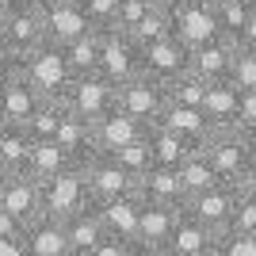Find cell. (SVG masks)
<instances>
[{
    "label": "cell",
    "instance_id": "cell-6",
    "mask_svg": "<svg viewBox=\"0 0 256 256\" xmlns=\"http://www.w3.org/2000/svg\"><path fill=\"white\" fill-rule=\"evenodd\" d=\"M65 107L73 111V115L88 118V122H96L104 118L111 107H118V88L111 80H104L100 73H88V76H73V84L65 88Z\"/></svg>",
    "mask_w": 256,
    "mask_h": 256
},
{
    "label": "cell",
    "instance_id": "cell-12",
    "mask_svg": "<svg viewBox=\"0 0 256 256\" xmlns=\"http://www.w3.org/2000/svg\"><path fill=\"white\" fill-rule=\"evenodd\" d=\"M0 206L8 214H16L23 226H31L42 218V184L34 180L31 172H12L8 180L0 184Z\"/></svg>",
    "mask_w": 256,
    "mask_h": 256
},
{
    "label": "cell",
    "instance_id": "cell-36",
    "mask_svg": "<svg viewBox=\"0 0 256 256\" xmlns=\"http://www.w3.org/2000/svg\"><path fill=\"white\" fill-rule=\"evenodd\" d=\"M84 12L92 31H115L118 27V0H88Z\"/></svg>",
    "mask_w": 256,
    "mask_h": 256
},
{
    "label": "cell",
    "instance_id": "cell-3",
    "mask_svg": "<svg viewBox=\"0 0 256 256\" xmlns=\"http://www.w3.org/2000/svg\"><path fill=\"white\" fill-rule=\"evenodd\" d=\"M84 206H92L84 168L69 164L65 172H58V176H50V180H42V214H46V218L65 222V218H73V214L84 210Z\"/></svg>",
    "mask_w": 256,
    "mask_h": 256
},
{
    "label": "cell",
    "instance_id": "cell-30",
    "mask_svg": "<svg viewBox=\"0 0 256 256\" xmlns=\"http://www.w3.org/2000/svg\"><path fill=\"white\" fill-rule=\"evenodd\" d=\"M256 4L252 0H226V4H214V16H218V31L230 42H241V31L248 27Z\"/></svg>",
    "mask_w": 256,
    "mask_h": 256
},
{
    "label": "cell",
    "instance_id": "cell-2",
    "mask_svg": "<svg viewBox=\"0 0 256 256\" xmlns=\"http://www.w3.org/2000/svg\"><path fill=\"white\" fill-rule=\"evenodd\" d=\"M20 73L31 80L46 100H62L65 88L73 84V69L65 62V50L58 42H42L31 58H23L20 62Z\"/></svg>",
    "mask_w": 256,
    "mask_h": 256
},
{
    "label": "cell",
    "instance_id": "cell-45",
    "mask_svg": "<svg viewBox=\"0 0 256 256\" xmlns=\"http://www.w3.org/2000/svg\"><path fill=\"white\" fill-rule=\"evenodd\" d=\"M241 50H256V12H252V20H248V27L241 31Z\"/></svg>",
    "mask_w": 256,
    "mask_h": 256
},
{
    "label": "cell",
    "instance_id": "cell-47",
    "mask_svg": "<svg viewBox=\"0 0 256 256\" xmlns=\"http://www.w3.org/2000/svg\"><path fill=\"white\" fill-rule=\"evenodd\" d=\"M12 4H20V8H38V12H42L50 0H12Z\"/></svg>",
    "mask_w": 256,
    "mask_h": 256
},
{
    "label": "cell",
    "instance_id": "cell-20",
    "mask_svg": "<svg viewBox=\"0 0 256 256\" xmlns=\"http://www.w3.org/2000/svg\"><path fill=\"white\" fill-rule=\"evenodd\" d=\"M23 252L27 256H73L65 222L46 218V214L38 218V222H31L27 226V237H23Z\"/></svg>",
    "mask_w": 256,
    "mask_h": 256
},
{
    "label": "cell",
    "instance_id": "cell-16",
    "mask_svg": "<svg viewBox=\"0 0 256 256\" xmlns=\"http://www.w3.org/2000/svg\"><path fill=\"white\" fill-rule=\"evenodd\" d=\"M153 126H164L172 130V134H180V138H188L195 146V150H203V142L210 138V118L203 115V107H188V104H164V111H160V118L153 122Z\"/></svg>",
    "mask_w": 256,
    "mask_h": 256
},
{
    "label": "cell",
    "instance_id": "cell-1",
    "mask_svg": "<svg viewBox=\"0 0 256 256\" xmlns=\"http://www.w3.org/2000/svg\"><path fill=\"white\" fill-rule=\"evenodd\" d=\"M203 153L206 160L214 164V172L222 176L226 184H241L245 172L256 164V150H252V138L237 126H222V130H210V138L203 142Z\"/></svg>",
    "mask_w": 256,
    "mask_h": 256
},
{
    "label": "cell",
    "instance_id": "cell-49",
    "mask_svg": "<svg viewBox=\"0 0 256 256\" xmlns=\"http://www.w3.org/2000/svg\"><path fill=\"white\" fill-rule=\"evenodd\" d=\"M150 4H153V8H164V12H172L176 4H180V0H150Z\"/></svg>",
    "mask_w": 256,
    "mask_h": 256
},
{
    "label": "cell",
    "instance_id": "cell-9",
    "mask_svg": "<svg viewBox=\"0 0 256 256\" xmlns=\"http://www.w3.org/2000/svg\"><path fill=\"white\" fill-rule=\"evenodd\" d=\"M168 16H172V34H176L184 46H192V50L222 34L218 31V16H214L210 0H180Z\"/></svg>",
    "mask_w": 256,
    "mask_h": 256
},
{
    "label": "cell",
    "instance_id": "cell-35",
    "mask_svg": "<svg viewBox=\"0 0 256 256\" xmlns=\"http://www.w3.org/2000/svg\"><path fill=\"white\" fill-rule=\"evenodd\" d=\"M206 88H210V84H206L203 76L184 73L180 80H172V84H168V100H172V104H188V107H203Z\"/></svg>",
    "mask_w": 256,
    "mask_h": 256
},
{
    "label": "cell",
    "instance_id": "cell-44",
    "mask_svg": "<svg viewBox=\"0 0 256 256\" xmlns=\"http://www.w3.org/2000/svg\"><path fill=\"white\" fill-rule=\"evenodd\" d=\"M16 76H20V62H16L12 54H4V50H0V92H4V88H8L12 80H16Z\"/></svg>",
    "mask_w": 256,
    "mask_h": 256
},
{
    "label": "cell",
    "instance_id": "cell-53",
    "mask_svg": "<svg viewBox=\"0 0 256 256\" xmlns=\"http://www.w3.org/2000/svg\"><path fill=\"white\" fill-rule=\"evenodd\" d=\"M73 4H80V8H84V4H88V0H73Z\"/></svg>",
    "mask_w": 256,
    "mask_h": 256
},
{
    "label": "cell",
    "instance_id": "cell-39",
    "mask_svg": "<svg viewBox=\"0 0 256 256\" xmlns=\"http://www.w3.org/2000/svg\"><path fill=\"white\" fill-rule=\"evenodd\" d=\"M150 0H118V31L134 34V27H138L146 16H150Z\"/></svg>",
    "mask_w": 256,
    "mask_h": 256
},
{
    "label": "cell",
    "instance_id": "cell-31",
    "mask_svg": "<svg viewBox=\"0 0 256 256\" xmlns=\"http://www.w3.org/2000/svg\"><path fill=\"white\" fill-rule=\"evenodd\" d=\"M180 180H184V192H188V199H192V195L210 192L214 184H222V176L214 172V164L203 157V153H192V157L180 164Z\"/></svg>",
    "mask_w": 256,
    "mask_h": 256
},
{
    "label": "cell",
    "instance_id": "cell-19",
    "mask_svg": "<svg viewBox=\"0 0 256 256\" xmlns=\"http://www.w3.org/2000/svg\"><path fill=\"white\" fill-rule=\"evenodd\" d=\"M142 206H146V199H142L138 192H130V195H122V199H111V203H96V210H100V218H104V226H107L111 237L138 241Z\"/></svg>",
    "mask_w": 256,
    "mask_h": 256
},
{
    "label": "cell",
    "instance_id": "cell-51",
    "mask_svg": "<svg viewBox=\"0 0 256 256\" xmlns=\"http://www.w3.org/2000/svg\"><path fill=\"white\" fill-rule=\"evenodd\" d=\"M8 176H12V168H8V164H4V157H0V184L8 180Z\"/></svg>",
    "mask_w": 256,
    "mask_h": 256
},
{
    "label": "cell",
    "instance_id": "cell-29",
    "mask_svg": "<svg viewBox=\"0 0 256 256\" xmlns=\"http://www.w3.org/2000/svg\"><path fill=\"white\" fill-rule=\"evenodd\" d=\"M62 50H65V62L73 69V76H88V73L100 69V31L80 34V38H73V42L62 46Z\"/></svg>",
    "mask_w": 256,
    "mask_h": 256
},
{
    "label": "cell",
    "instance_id": "cell-46",
    "mask_svg": "<svg viewBox=\"0 0 256 256\" xmlns=\"http://www.w3.org/2000/svg\"><path fill=\"white\" fill-rule=\"evenodd\" d=\"M241 192H245V195H252V199H256V164L245 172V180H241Z\"/></svg>",
    "mask_w": 256,
    "mask_h": 256
},
{
    "label": "cell",
    "instance_id": "cell-54",
    "mask_svg": "<svg viewBox=\"0 0 256 256\" xmlns=\"http://www.w3.org/2000/svg\"><path fill=\"white\" fill-rule=\"evenodd\" d=\"M210 4H226V0H210Z\"/></svg>",
    "mask_w": 256,
    "mask_h": 256
},
{
    "label": "cell",
    "instance_id": "cell-26",
    "mask_svg": "<svg viewBox=\"0 0 256 256\" xmlns=\"http://www.w3.org/2000/svg\"><path fill=\"white\" fill-rule=\"evenodd\" d=\"M31 150H34V138L23 122H0V157L12 172H23L27 160H31Z\"/></svg>",
    "mask_w": 256,
    "mask_h": 256
},
{
    "label": "cell",
    "instance_id": "cell-15",
    "mask_svg": "<svg viewBox=\"0 0 256 256\" xmlns=\"http://www.w3.org/2000/svg\"><path fill=\"white\" fill-rule=\"evenodd\" d=\"M234 58H237V42H230V38H210V42L195 46L192 50V73L203 76L206 84H218V80H230V73H234Z\"/></svg>",
    "mask_w": 256,
    "mask_h": 256
},
{
    "label": "cell",
    "instance_id": "cell-13",
    "mask_svg": "<svg viewBox=\"0 0 256 256\" xmlns=\"http://www.w3.org/2000/svg\"><path fill=\"white\" fill-rule=\"evenodd\" d=\"M150 134V126L142 122V118L126 115L122 107H111L104 118H96L92 122V138H96V150L100 153H118V150H126L130 142H138Z\"/></svg>",
    "mask_w": 256,
    "mask_h": 256
},
{
    "label": "cell",
    "instance_id": "cell-4",
    "mask_svg": "<svg viewBox=\"0 0 256 256\" xmlns=\"http://www.w3.org/2000/svg\"><path fill=\"white\" fill-rule=\"evenodd\" d=\"M104 80H111L115 88H122L126 80L142 76V46L130 38L126 31H100V69Z\"/></svg>",
    "mask_w": 256,
    "mask_h": 256
},
{
    "label": "cell",
    "instance_id": "cell-37",
    "mask_svg": "<svg viewBox=\"0 0 256 256\" xmlns=\"http://www.w3.org/2000/svg\"><path fill=\"white\" fill-rule=\"evenodd\" d=\"M214 256H256V234H237V230H226L218 237V252Z\"/></svg>",
    "mask_w": 256,
    "mask_h": 256
},
{
    "label": "cell",
    "instance_id": "cell-11",
    "mask_svg": "<svg viewBox=\"0 0 256 256\" xmlns=\"http://www.w3.org/2000/svg\"><path fill=\"white\" fill-rule=\"evenodd\" d=\"M164 104H168V88L160 84V80H153L150 73L134 76V80H126V84L118 88V107H122L126 115L142 118L146 126H153L160 118Z\"/></svg>",
    "mask_w": 256,
    "mask_h": 256
},
{
    "label": "cell",
    "instance_id": "cell-33",
    "mask_svg": "<svg viewBox=\"0 0 256 256\" xmlns=\"http://www.w3.org/2000/svg\"><path fill=\"white\" fill-rule=\"evenodd\" d=\"M111 157H115L118 164H122V168L134 176V180H142V176H146V172L157 164V160H153V150H150V134H146V138H138V142H130L126 150L111 153Z\"/></svg>",
    "mask_w": 256,
    "mask_h": 256
},
{
    "label": "cell",
    "instance_id": "cell-10",
    "mask_svg": "<svg viewBox=\"0 0 256 256\" xmlns=\"http://www.w3.org/2000/svg\"><path fill=\"white\" fill-rule=\"evenodd\" d=\"M84 180H88L92 203H111V199H122V195L138 192V180H134L111 153H96V157L88 160L84 164Z\"/></svg>",
    "mask_w": 256,
    "mask_h": 256
},
{
    "label": "cell",
    "instance_id": "cell-22",
    "mask_svg": "<svg viewBox=\"0 0 256 256\" xmlns=\"http://www.w3.org/2000/svg\"><path fill=\"white\" fill-rule=\"evenodd\" d=\"M54 142L69 153V160H73L76 168H84L88 160L100 153L96 150V138H92V122L80 118V115H73V111L62 118V126H58V138H54Z\"/></svg>",
    "mask_w": 256,
    "mask_h": 256
},
{
    "label": "cell",
    "instance_id": "cell-18",
    "mask_svg": "<svg viewBox=\"0 0 256 256\" xmlns=\"http://www.w3.org/2000/svg\"><path fill=\"white\" fill-rule=\"evenodd\" d=\"M180 206H157L146 203L142 206V222H138V248L142 252H153V248H168L172 230L180 222Z\"/></svg>",
    "mask_w": 256,
    "mask_h": 256
},
{
    "label": "cell",
    "instance_id": "cell-14",
    "mask_svg": "<svg viewBox=\"0 0 256 256\" xmlns=\"http://www.w3.org/2000/svg\"><path fill=\"white\" fill-rule=\"evenodd\" d=\"M42 23H46V38L58 46H69L73 38L92 31V23H88V12L73 0H50L42 8Z\"/></svg>",
    "mask_w": 256,
    "mask_h": 256
},
{
    "label": "cell",
    "instance_id": "cell-23",
    "mask_svg": "<svg viewBox=\"0 0 256 256\" xmlns=\"http://www.w3.org/2000/svg\"><path fill=\"white\" fill-rule=\"evenodd\" d=\"M42 100H46V96L20 73L8 88H4V92H0V122H23V126H27V118L38 111V104H42Z\"/></svg>",
    "mask_w": 256,
    "mask_h": 256
},
{
    "label": "cell",
    "instance_id": "cell-17",
    "mask_svg": "<svg viewBox=\"0 0 256 256\" xmlns=\"http://www.w3.org/2000/svg\"><path fill=\"white\" fill-rule=\"evenodd\" d=\"M138 195L146 203H157V206H180V210L188 206V192H184L180 168H164V164H153L138 180Z\"/></svg>",
    "mask_w": 256,
    "mask_h": 256
},
{
    "label": "cell",
    "instance_id": "cell-40",
    "mask_svg": "<svg viewBox=\"0 0 256 256\" xmlns=\"http://www.w3.org/2000/svg\"><path fill=\"white\" fill-rule=\"evenodd\" d=\"M88 256H142V248H138V241H126V237H111L107 234Z\"/></svg>",
    "mask_w": 256,
    "mask_h": 256
},
{
    "label": "cell",
    "instance_id": "cell-42",
    "mask_svg": "<svg viewBox=\"0 0 256 256\" xmlns=\"http://www.w3.org/2000/svg\"><path fill=\"white\" fill-rule=\"evenodd\" d=\"M237 130L252 134L256 130V88H241V107H237Z\"/></svg>",
    "mask_w": 256,
    "mask_h": 256
},
{
    "label": "cell",
    "instance_id": "cell-5",
    "mask_svg": "<svg viewBox=\"0 0 256 256\" xmlns=\"http://www.w3.org/2000/svg\"><path fill=\"white\" fill-rule=\"evenodd\" d=\"M241 184H214L210 192H203V195H192L188 199V206L184 210L192 214L195 222H203L206 230H214V234H226L230 226H234V214H237V206H241Z\"/></svg>",
    "mask_w": 256,
    "mask_h": 256
},
{
    "label": "cell",
    "instance_id": "cell-32",
    "mask_svg": "<svg viewBox=\"0 0 256 256\" xmlns=\"http://www.w3.org/2000/svg\"><path fill=\"white\" fill-rule=\"evenodd\" d=\"M65 115H69L65 100H42V104H38V111L27 118V130H31V138H34V142H54V138H58V126H62V118H65Z\"/></svg>",
    "mask_w": 256,
    "mask_h": 256
},
{
    "label": "cell",
    "instance_id": "cell-7",
    "mask_svg": "<svg viewBox=\"0 0 256 256\" xmlns=\"http://www.w3.org/2000/svg\"><path fill=\"white\" fill-rule=\"evenodd\" d=\"M42 42H50L46 38V23H42V12L38 8H12L8 23L0 27V50L12 54L16 62H23V58H31L34 50Z\"/></svg>",
    "mask_w": 256,
    "mask_h": 256
},
{
    "label": "cell",
    "instance_id": "cell-55",
    "mask_svg": "<svg viewBox=\"0 0 256 256\" xmlns=\"http://www.w3.org/2000/svg\"><path fill=\"white\" fill-rule=\"evenodd\" d=\"M252 4H256V0H252Z\"/></svg>",
    "mask_w": 256,
    "mask_h": 256
},
{
    "label": "cell",
    "instance_id": "cell-34",
    "mask_svg": "<svg viewBox=\"0 0 256 256\" xmlns=\"http://www.w3.org/2000/svg\"><path fill=\"white\" fill-rule=\"evenodd\" d=\"M168 34H172V16H168L164 8H150V16L134 27V34H130V38H134L138 46H150V42L168 38Z\"/></svg>",
    "mask_w": 256,
    "mask_h": 256
},
{
    "label": "cell",
    "instance_id": "cell-50",
    "mask_svg": "<svg viewBox=\"0 0 256 256\" xmlns=\"http://www.w3.org/2000/svg\"><path fill=\"white\" fill-rule=\"evenodd\" d=\"M142 256H176L172 248H153V252H142Z\"/></svg>",
    "mask_w": 256,
    "mask_h": 256
},
{
    "label": "cell",
    "instance_id": "cell-27",
    "mask_svg": "<svg viewBox=\"0 0 256 256\" xmlns=\"http://www.w3.org/2000/svg\"><path fill=\"white\" fill-rule=\"evenodd\" d=\"M150 150H153V160L164 164V168H180L192 153H199L188 138H180V134H172L164 126H150Z\"/></svg>",
    "mask_w": 256,
    "mask_h": 256
},
{
    "label": "cell",
    "instance_id": "cell-43",
    "mask_svg": "<svg viewBox=\"0 0 256 256\" xmlns=\"http://www.w3.org/2000/svg\"><path fill=\"white\" fill-rule=\"evenodd\" d=\"M23 237H27V226L0 206V241H23Z\"/></svg>",
    "mask_w": 256,
    "mask_h": 256
},
{
    "label": "cell",
    "instance_id": "cell-41",
    "mask_svg": "<svg viewBox=\"0 0 256 256\" xmlns=\"http://www.w3.org/2000/svg\"><path fill=\"white\" fill-rule=\"evenodd\" d=\"M230 230H237V234H256V199L252 195H241V206H237Z\"/></svg>",
    "mask_w": 256,
    "mask_h": 256
},
{
    "label": "cell",
    "instance_id": "cell-28",
    "mask_svg": "<svg viewBox=\"0 0 256 256\" xmlns=\"http://www.w3.org/2000/svg\"><path fill=\"white\" fill-rule=\"evenodd\" d=\"M69 164H73V160H69V153H65L58 142H34L31 160H27L23 172H31L34 180L42 184V180H50V176H58V172H65Z\"/></svg>",
    "mask_w": 256,
    "mask_h": 256
},
{
    "label": "cell",
    "instance_id": "cell-21",
    "mask_svg": "<svg viewBox=\"0 0 256 256\" xmlns=\"http://www.w3.org/2000/svg\"><path fill=\"white\" fill-rule=\"evenodd\" d=\"M218 237H222V234L206 230L203 222H195L192 214L184 210L180 222H176V230H172L168 248L176 256H214V252H218Z\"/></svg>",
    "mask_w": 256,
    "mask_h": 256
},
{
    "label": "cell",
    "instance_id": "cell-24",
    "mask_svg": "<svg viewBox=\"0 0 256 256\" xmlns=\"http://www.w3.org/2000/svg\"><path fill=\"white\" fill-rule=\"evenodd\" d=\"M65 234H69L73 256H88V252H92V248L107 237V226H104V218H100L96 203L84 206V210H76L73 218H65Z\"/></svg>",
    "mask_w": 256,
    "mask_h": 256
},
{
    "label": "cell",
    "instance_id": "cell-8",
    "mask_svg": "<svg viewBox=\"0 0 256 256\" xmlns=\"http://www.w3.org/2000/svg\"><path fill=\"white\" fill-rule=\"evenodd\" d=\"M142 73H150L153 80H160V84L168 88L172 80H180L184 73H192V46H184L176 34L142 46Z\"/></svg>",
    "mask_w": 256,
    "mask_h": 256
},
{
    "label": "cell",
    "instance_id": "cell-25",
    "mask_svg": "<svg viewBox=\"0 0 256 256\" xmlns=\"http://www.w3.org/2000/svg\"><path fill=\"white\" fill-rule=\"evenodd\" d=\"M237 107H241V88H237L234 80H218V84L206 88L203 115L210 118V126H214V130L237 126Z\"/></svg>",
    "mask_w": 256,
    "mask_h": 256
},
{
    "label": "cell",
    "instance_id": "cell-38",
    "mask_svg": "<svg viewBox=\"0 0 256 256\" xmlns=\"http://www.w3.org/2000/svg\"><path fill=\"white\" fill-rule=\"evenodd\" d=\"M237 88H256V50H241L237 46V58H234V73H230Z\"/></svg>",
    "mask_w": 256,
    "mask_h": 256
},
{
    "label": "cell",
    "instance_id": "cell-48",
    "mask_svg": "<svg viewBox=\"0 0 256 256\" xmlns=\"http://www.w3.org/2000/svg\"><path fill=\"white\" fill-rule=\"evenodd\" d=\"M12 8H16V4H12V0H0V27H4V23H8Z\"/></svg>",
    "mask_w": 256,
    "mask_h": 256
},
{
    "label": "cell",
    "instance_id": "cell-52",
    "mask_svg": "<svg viewBox=\"0 0 256 256\" xmlns=\"http://www.w3.org/2000/svg\"><path fill=\"white\" fill-rule=\"evenodd\" d=\"M248 138H252V150H256V130H252V134H248Z\"/></svg>",
    "mask_w": 256,
    "mask_h": 256
}]
</instances>
